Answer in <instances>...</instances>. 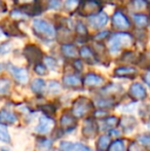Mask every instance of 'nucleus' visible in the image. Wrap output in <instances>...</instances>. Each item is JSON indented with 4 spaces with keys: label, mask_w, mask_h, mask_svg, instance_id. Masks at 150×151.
<instances>
[{
    "label": "nucleus",
    "mask_w": 150,
    "mask_h": 151,
    "mask_svg": "<svg viewBox=\"0 0 150 151\" xmlns=\"http://www.w3.org/2000/svg\"><path fill=\"white\" fill-rule=\"evenodd\" d=\"M3 35H4V34H3V31H2V30H0V38H2V37H3Z\"/></svg>",
    "instance_id": "nucleus-39"
},
{
    "label": "nucleus",
    "mask_w": 150,
    "mask_h": 151,
    "mask_svg": "<svg viewBox=\"0 0 150 151\" xmlns=\"http://www.w3.org/2000/svg\"><path fill=\"white\" fill-rule=\"evenodd\" d=\"M109 151H126V145L122 140H116L110 145Z\"/></svg>",
    "instance_id": "nucleus-20"
},
{
    "label": "nucleus",
    "mask_w": 150,
    "mask_h": 151,
    "mask_svg": "<svg viewBox=\"0 0 150 151\" xmlns=\"http://www.w3.org/2000/svg\"><path fill=\"white\" fill-rule=\"evenodd\" d=\"M76 30L78 31V33L79 34H81V35H85V34H88L85 26H84L83 24H81V23H78L77 24V29H76Z\"/></svg>",
    "instance_id": "nucleus-34"
},
{
    "label": "nucleus",
    "mask_w": 150,
    "mask_h": 151,
    "mask_svg": "<svg viewBox=\"0 0 150 151\" xmlns=\"http://www.w3.org/2000/svg\"><path fill=\"white\" fill-rule=\"evenodd\" d=\"M71 151H92L88 146L84 145L82 143H73Z\"/></svg>",
    "instance_id": "nucleus-23"
},
{
    "label": "nucleus",
    "mask_w": 150,
    "mask_h": 151,
    "mask_svg": "<svg viewBox=\"0 0 150 151\" xmlns=\"http://www.w3.org/2000/svg\"><path fill=\"white\" fill-rule=\"evenodd\" d=\"M118 77H133L137 74V70L133 67H119L114 71Z\"/></svg>",
    "instance_id": "nucleus-13"
},
{
    "label": "nucleus",
    "mask_w": 150,
    "mask_h": 151,
    "mask_svg": "<svg viewBox=\"0 0 150 151\" xmlns=\"http://www.w3.org/2000/svg\"><path fill=\"white\" fill-rule=\"evenodd\" d=\"M133 20L139 27H146L149 24V19L143 14H136L133 16Z\"/></svg>",
    "instance_id": "nucleus-19"
},
{
    "label": "nucleus",
    "mask_w": 150,
    "mask_h": 151,
    "mask_svg": "<svg viewBox=\"0 0 150 151\" xmlns=\"http://www.w3.org/2000/svg\"><path fill=\"white\" fill-rule=\"evenodd\" d=\"M133 5L136 9H143V8L146 7L147 3L146 0H134L133 1Z\"/></svg>",
    "instance_id": "nucleus-28"
},
{
    "label": "nucleus",
    "mask_w": 150,
    "mask_h": 151,
    "mask_svg": "<svg viewBox=\"0 0 150 151\" xmlns=\"http://www.w3.org/2000/svg\"><path fill=\"white\" fill-rule=\"evenodd\" d=\"M110 144V137L107 135H103L97 141V151H106Z\"/></svg>",
    "instance_id": "nucleus-16"
},
{
    "label": "nucleus",
    "mask_w": 150,
    "mask_h": 151,
    "mask_svg": "<svg viewBox=\"0 0 150 151\" xmlns=\"http://www.w3.org/2000/svg\"><path fill=\"white\" fill-rule=\"evenodd\" d=\"M0 3H1V2H0Z\"/></svg>",
    "instance_id": "nucleus-43"
},
{
    "label": "nucleus",
    "mask_w": 150,
    "mask_h": 151,
    "mask_svg": "<svg viewBox=\"0 0 150 151\" xmlns=\"http://www.w3.org/2000/svg\"><path fill=\"white\" fill-rule=\"evenodd\" d=\"M55 124V121L52 117L48 116H40L38 123L35 127V131L37 132L39 135H44L50 132V129H52Z\"/></svg>",
    "instance_id": "nucleus-4"
},
{
    "label": "nucleus",
    "mask_w": 150,
    "mask_h": 151,
    "mask_svg": "<svg viewBox=\"0 0 150 151\" xmlns=\"http://www.w3.org/2000/svg\"><path fill=\"white\" fill-rule=\"evenodd\" d=\"M79 54H80V56H81L85 61H88V63L93 64L95 61H96V57H95V54L93 52V50H90L88 46H83V47L80 50Z\"/></svg>",
    "instance_id": "nucleus-15"
},
{
    "label": "nucleus",
    "mask_w": 150,
    "mask_h": 151,
    "mask_svg": "<svg viewBox=\"0 0 150 151\" xmlns=\"http://www.w3.org/2000/svg\"><path fill=\"white\" fill-rule=\"evenodd\" d=\"M148 127L150 129V120H149V123H148Z\"/></svg>",
    "instance_id": "nucleus-41"
},
{
    "label": "nucleus",
    "mask_w": 150,
    "mask_h": 151,
    "mask_svg": "<svg viewBox=\"0 0 150 151\" xmlns=\"http://www.w3.org/2000/svg\"><path fill=\"white\" fill-rule=\"evenodd\" d=\"M47 6L50 9H60L62 6V1L61 0H48Z\"/></svg>",
    "instance_id": "nucleus-24"
},
{
    "label": "nucleus",
    "mask_w": 150,
    "mask_h": 151,
    "mask_svg": "<svg viewBox=\"0 0 150 151\" xmlns=\"http://www.w3.org/2000/svg\"><path fill=\"white\" fill-rule=\"evenodd\" d=\"M1 151H11V150L8 149V148H6V147H2L1 148Z\"/></svg>",
    "instance_id": "nucleus-38"
},
{
    "label": "nucleus",
    "mask_w": 150,
    "mask_h": 151,
    "mask_svg": "<svg viewBox=\"0 0 150 151\" xmlns=\"http://www.w3.org/2000/svg\"><path fill=\"white\" fill-rule=\"evenodd\" d=\"M45 88V82L41 78H36L31 83V90L34 91L35 93H42Z\"/></svg>",
    "instance_id": "nucleus-17"
},
{
    "label": "nucleus",
    "mask_w": 150,
    "mask_h": 151,
    "mask_svg": "<svg viewBox=\"0 0 150 151\" xmlns=\"http://www.w3.org/2000/svg\"><path fill=\"white\" fill-rule=\"evenodd\" d=\"M33 29L35 33L45 38H54L56 36V30L54 26L42 19H35L33 21Z\"/></svg>",
    "instance_id": "nucleus-2"
},
{
    "label": "nucleus",
    "mask_w": 150,
    "mask_h": 151,
    "mask_svg": "<svg viewBox=\"0 0 150 151\" xmlns=\"http://www.w3.org/2000/svg\"><path fill=\"white\" fill-rule=\"evenodd\" d=\"M25 55H26L27 59L30 61L36 62L41 58V52L37 46L35 45H29L25 50Z\"/></svg>",
    "instance_id": "nucleus-12"
},
{
    "label": "nucleus",
    "mask_w": 150,
    "mask_h": 151,
    "mask_svg": "<svg viewBox=\"0 0 150 151\" xmlns=\"http://www.w3.org/2000/svg\"><path fill=\"white\" fill-rule=\"evenodd\" d=\"M84 84L88 86H99L104 82V78L102 76L98 75V74H95V73H88L86 74L85 78L83 80Z\"/></svg>",
    "instance_id": "nucleus-11"
},
{
    "label": "nucleus",
    "mask_w": 150,
    "mask_h": 151,
    "mask_svg": "<svg viewBox=\"0 0 150 151\" xmlns=\"http://www.w3.org/2000/svg\"><path fill=\"white\" fill-rule=\"evenodd\" d=\"M78 5V0H65L64 6L66 9L71 10L73 8H75Z\"/></svg>",
    "instance_id": "nucleus-26"
},
{
    "label": "nucleus",
    "mask_w": 150,
    "mask_h": 151,
    "mask_svg": "<svg viewBox=\"0 0 150 151\" xmlns=\"http://www.w3.org/2000/svg\"><path fill=\"white\" fill-rule=\"evenodd\" d=\"M143 80H144L145 83H146L147 86L150 88V70L149 71H147L146 73L143 75Z\"/></svg>",
    "instance_id": "nucleus-36"
},
{
    "label": "nucleus",
    "mask_w": 150,
    "mask_h": 151,
    "mask_svg": "<svg viewBox=\"0 0 150 151\" xmlns=\"http://www.w3.org/2000/svg\"><path fill=\"white\" fill-rule=\"evenodd\" d=\"M1 70H2V67H1V64H0V72H1Z\"/></svg>",
    "instance_id": "nucleus-40"
},
{
    "label": "nucleus",
    "mask_w": 150,
    "mask_h": 151,
    "mask_svg": "<svg viewBox=\"0 0 150 151\" xmlns=\"http://www.w3.org/2000/svg\"><path fill=\"white\" fill-rule=\"evenodd\" d=\"M130 95L135 100H143L146 98V90L141 83H134L130 88Z\"/></svg>",
    "instance_id": "nucleus-9"
},
{
    "label": "nucleus",
    "mask_w": 150,
    "mask_h": 151,
    "mask_svg": "<svg viewBox=\"0 0 150 151\" xmlns=\"http://www.w3.org/2000/svg\"><path fill=\"white\" fill-rule=\"evenodd\" d=\"M52 143L50 140H43V141L40 142V150L44 151V150H48L52 147Z\"/></svg>",
    "instance_id": "nucleus-29"
},
{
    "label": "nucleus",
    "mask_w": 150,
    "mask_h": 151,
    "mask_svg": "<svg viewBox=\"0 0 150 151\" xmlns=\"http://www.w3.org/2000/svg\"><path fill=\"white\" fill-rule=\"evenodd\" d=\"M109 35V32L108 31H101L95 36V39L96 40H102V39H105L107 36Z\"/></svg>",
    "instance_id": "nucleus-32"
},
{
    "label": "nucleus",
    "mask_w": 150,
    "mask_h": 151,
    "mask_svg": "<svg viewBox=\"0 0 150 151\" xmlns=\"http://www.w3.org/2000/svg\"><path fill=\"white\" fill-rule=\"evenodd\" d=\"M34 71L36 72L37 74H39V75H45L46 74V67L43 65V64L37 63L36 65H35Z\"/></svg>",
    "instance_id": "nucleus-27"
},
{
    "label": "nucleus",
    "mask_w": 150,
    "mask_h": 151,
    "mask_svg": "<svg viewBox=\"0 0 150 151\" xmlns=\"http://www.w3.org/2000/svg\"><path fill=\"white\" fill-rule=\"evenodd\" d=\"M18 4L20 5H25V6H28L30 4H33L35 2V0H14Z\"/></svg>",
    "instance_id": "nucleus-35"
},
{
    "label": "nucleus",
    "mask_w": 150,
    "mask_h": 151,
    "mask_svg": "<svg viewBox=\"0 0 150 151\" xmlns=\"http://www.w3.org/2000/svg\"><path fill=\"white\" fill-rule=\"evenodd\" d=\"M44 62H45L48 69L55 70L57 68V61L55 60V59L50 58V57H45V58H44Z\"/></svg>",
    "instance_id": "nucleus-25"
},
{
    "label": "nucleus",
    "mask_w": 150,
    "mask_h": 151,
    "mask_svg": "<svg viewBox=\"0 0 150 151\" xmlns=\"http://www.w3.org/2000/svg\"><path fill=\"white\" fill-rule=\"evenodd\" d=\"M10 88V82L6 78H0V95L7 93Z\"/></svg>",
    "instance_id": "nucleus-21"
},
{
    "label": "nucleus",
    "mask_w": 150,
    "mask_h": 151,
    "mask_svg": "<svg viewBox=\"0 0 150 151\" xmlns=\"http://www.w3.org/2000/svg\"><path fill=\"white\" fill-rule=\"evenodd\" d=\"M130 151H142V150H141L140 148H139L137 145H135V144H133V145L131 146V148H130Z\"/></svg>",
    "instance_id": "nucleus-37"
},
{
    "label": "nucleus",
    "mask_w": 150,
    "mask_h": 151,
    "mask_svg": "<svg viewBox=\"0 0 150 151\" xmlns=\"http://www.w3.org/2000/svg\"><path fill=\"white\" fill-rule=\"evenodd\" d=\"M112 24L113 27H115L118 30H126L130 28L131 23L128 19L124 16L122 12H116L112 17Z\"/></svg>",
    "instance_id": "nucleus-6"
},
{
    "label": "nucleus",
    "mask_w": 150,
    "mask_h": 151,
    "mask_svg": "<svg viewBox=\"0 0 150 151\" xmlns=\"http://www.w3.org/2000/svg\"><path fill=\"white\" fill-rule=\"evenodd\" d=\"M88 22H90V26L93 28L95 29L103 28L108 23V16L105 12H99L98 14H95L93 16L88 17Z\"/></svg>",
    "instance_id": "nucleus-5"
},
{
    "label": "nucleus",
    "mask_w": 150,
    "mask_h": 151,
    "mask_svg": "<svg viewBox=\"0 0 150 151\" xmlns=\"http://www.w3.org/2000/svg\"><path fill=\"white\" fill-rule=\"evenodd\" d=\"M63 82L66 86H70V88H76V86H81V79L74 74L66 75L63 78Z\"/></svg>",
    "instance_id": "nucleus-14"
},
{
    "label": "nucleus",
    "mask_w": 150,
    "mask_h": 151,
    "mask_svg": "<svg viewBox=\"0 0 150 151\" xmlns=\"http://www.w3.org/2000/svg\"><path fill=\"white\" fill-rule=\"evenodd\" d=\"M99 2L97 0H86L84 1L83 5L81 6L82 12L85 14L84 16H93L95 14H98L99 12Z\"/></svg>",
    "instance_id": "nucleus-10"
},
{
    "label": "nucleus",
    "mask_w": 150,
    "mask_h": 151,
    "mask_svg": "<svg viewBox=\"0 0 150 151\" xmlns=\"http://www.w3.org/2000/svg\"><path fill=\"white\" fill-rule=\"evenodd\" d=\"M62 52L67 58H74L77 56V50L72 44H64L62 46Z\"/></svg>",
    "instance_id": "nucleus-18"
},
{
    "label": "nucleus",
    "mask_w": 150,
    "mask_h": 151,
    "mask_svg": "<svg viewBox=\"0 0 150 151\" xmlns=\"http://www.w3.org/2000/svg\"><path fill=\"white\" fill-rule=\"evenodd\" d=\"M17 122V115L14 112L7 109L0 110V125L7 127V125L14 124Z\"/></svg>",
    "instance_id": "nucleus-8"
},
{
    "label": "nucleus",
    "mask_w": 150,
    "mask_h": 151,
    "mask_svg": "<svg viewBox=\"0 0 150 151\" xmlns=\"http://www.w3.org/2000/svg\"><path fill=\"white\" fill-rule=\"evenodd\" d=\"M8 70H9L10 74L12 75V77L14 78V80H16L17 82H19V83H21V84L27 83L29 75L26 69L21 68V67H17V66H14V65H9L8 66Z\"/></svg>",
    "instance_id": "nucleus-3"
},
{
    "label": "nucleus",
    "mask_w": 150,
    "mask_h": 151,
    "mask_svg": "<svg viewBox=\"0 0 150 151\" xmlns=\"http://www.w3.org/2000/svg\"><path fill=\"white\" fill-rule=\"evenodd\" d=\"M139 142H140L141 144H143V145H146L150 147V136H140L139 137Z\"/></svg>",
    "instance_id": "nucleus-31"
},
{
    "label": "nucleus",
    "mask_w": 150,
    "mask_h": 151,
    "mask_svg": "<svg viewBox=\"0 0 150 151\" xmlns=\"http://www.w3.org/2000/svg\"><path fill=\"white\" fill-rule=\"evenodd\" d=\"M9 50H10L9 44L4 43V44H1V45H0V55H5V54H7V52H9Z\"/></svg>",
    "instance_id": "nucleus-33"
},
{
    "label": "nucleus",
    "mask_w": 150,
    "mask_h": 151,
    "mask_svg": "<svg viewBox=\"0 0 150 151\" xmlns=\"http://www.w3.org/2000/svg\"><path fill=\"white\" fill-rule=\"evenodd\" d=\"M133 43V37L126 32L115 33L109 39V50L112 54H116L121 50L122 46H128Z\"/></svg>",
    "instance_id": "nucleus-1"
},
{
    "label": "nucleus",
    "mask_w": 150,
    "mask_h": 151,
    "mask_svg": "<svg viewBox=\"0 0 150 151\" xmlns=\"http://www.w3.org/2000/svg\"><path fill=\"white\" fill-rule=\"evenodd\" d=\"M148 1H149V2H150V0H148Z\"/></svg>",
    "instance_id": "nucleus-42"
},
{
    "label": "nucleus",
    "mask_w": 150,
    "mask_h": 151,
    "mask_svg": "<svg viewBox=\"0 0 150 151\" xmlns=\"http://www.w3.org/2000/svg\"><path fill=\"white\" fill-rule=\"evenodd\" d=\"M90 109V103L88 102V100L82 98L79 101L75 102L74 106L72 108V113L74 114L75 117H83L86 113L88 112Z\"/></svg>",
    "instance_id": "nucleus-7"
},
{
    "label": "nucleus",
    "mask_w": 150,
    "mask_h": 151,
    "mask_svg": "<svg viewBox=\"0 0 150 151\" xmlns=\"http://www.w3.org/2000/svg\"><path fill=\"white\" fill-rule=\"evenodd\" d=\"M0 141L3 142V143H9L10 142L9 134L2 125H0Z\"/></svg>",
    "instance_id": "nucleus-22"
},
{
    "label": "nucleus",
    "mask_w": 150,
    "mask_h": 151,
    "mask_svg": "<svg viewBox=\"0 0 150 151\" xmlns=\"http://www.w3.org/2000/svg\"><path fill=\"white\" fill-rule=\"evenodd\" d=\"M48 90H50V91H52V93H58V91H60V86H59V83L57 81H50V84H48Z\"/></svg>",
    "instance_id": "nucleus-30"
}]
</instances>
